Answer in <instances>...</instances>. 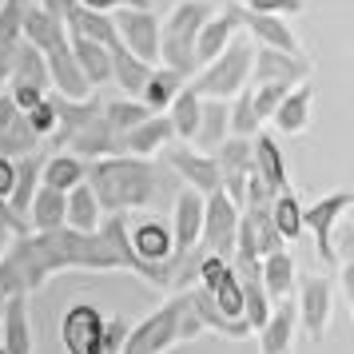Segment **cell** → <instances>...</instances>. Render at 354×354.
Instances as JSON below:
<instances>
[{"mask_svg":"<svg viewBox=\"0 0 354 354\" xmlns=\"http://www.w3.org/2000/svg\"><path fill=\"white\" fill-rule=\"evenodd\" d=\"M100 223H104V211H100L92 187L88 183L72 187L64 195V227L68 231H80V235H92V231H100Z\"/></svg>","mask_w":354,"mask_h":354,"instance_id":"83f0119b","label":"cell"},{"mask_svg":"<svg viewBox=\"0 0 354 354\" xmlns=\"http://www.w3.org/2000/svg\"><path fill=\"white\" fill-rule=\"evenodd\" d=\"M290 88H279V84H251V104H255V115L259 124H271L274 108L283 104V96H287Z\"/></svg>","mask_w":354,"mask_h":354,"instance_id":"60d3db41","label":"cell"},{"mask_svg":"<svg viewBox=\"0 0 354 354\" xmlns=\"http://www.w3.org/2000/svg\"><path fill=\"white\" fill-rule=\"evenodd\" d=\"M235 36H239V17H235V8H231V4H227V8H215V12L203 20L199 36H195V72L203 64H211Z\"/></svg>","mask_w":354,"mask_h":354,"instance_id":"ac0fdd59","label":"cell"},{"mask_svg":"<svg viewBox=\"0 0 354 354\" xmlns=\"http://www.w3.org/2000/svg\"><path fill=\"white\" fill-rule=\"evenodd\" d=\"M295 315H299V326L310 335V342H322L326 326H330V315H335V283L326 274H299Z\"/></svg>","mask_w":354,"mask_h":354,"instance_id":"52a82bcc","label":"cell"},{"mask_svg":"<svg viewBox=\"0 0 354 354\" xmlns=\"http://www.w3.org/2000/svg\"><path fill=\"white\" fill-rule=\"evenodd\" d=\"M160 156H163V163L183 179V187H192V192H199V195L219 192V163H215V156L195 151L192 144H167Z\"/></svg>","mask_w":354,"mask_h":354,"instance_id":"8fae6325","label":"cell"},{"mask_svg":"<svg viewBox=\"0 0 354 354\" xmlns=\"http://www.w3.org/2000/svg\"><path fill=\"white\" fill-rule=\"evenodd\" d=\"M115 36H120V44L136 56V60H144V64H160V17L151 12V8H128V12H115Z\"/></svg>","mask_w":354,"mask_h":354,"instance_id":"30bf717a","label":"cell"},{"mask_svg":"<svg viewBox=\"0 0 354 354\" xmlns=\"http://www.w3.org/2000/svg\"><path fill=\"white\" fill-rule=\"evenodd\" d=\"M20 40L28 44V48H36L40 56L44 52H52L56 44H64L68 40V28L60 17H52V12H44L40 4H24V20H20Z\"/></svg>","mask_w":354,"mask_h":354,"instance_id":"44dd1931","label":"cell"},{"mask_svg":"<svg viewBox=\"0 0 354 354\" xmlns=\"http://www.w3.org/2000/svg\"><path fill=\"white\" fill-rule=\"evenodd\" d=\"M128 330H131V319H124V315H108V322H104V354H120L124 351Z\"/></svg>","mask_w":354,"mask_h":354,"instance_id":"7bdbcfd3","label":"cell"},{"mask_svg":"<svg viewBox=\"0 0 354 354\" xmlns=\"http://www.w3.org/2000/svg\"><path fill=\"white\" fill-rule=\"evenodd\" d=\"M251 160H255V176L263 179L274 195L290 192V163H287L283 144H279V136H271V131H259L255 140H251Z\"/></svg>","mask_w":354,"mask_h":354,"instance_id":"2e32d148","label":"cell"},{"mask_svg":"<svg viewBox=\"0 0 354 354\" xmlns=\"http://www.w3.org/2000/svg\"><path fill=\"white\" fill-rule=\"evenodd\" d=\"M199 112H203V100L195 96L192 88H183L176 100H171V108H167V124H171V136H176L179 144H192L195 140V128H199Z\"/></svg>","mask_w":354,"mask_h":354,"instance_id":"836d02e7","label":"cell"},{"mask_svg":"<svg viewBox=\"0 0 354 354\" xmlns=\"http://www.w3.org/2000/svg\"><path fill=\"white\" fill-rule=\"evenodd\" d=\"M0 354H4V351H0Z\"/></svg>","mask_w":354,"mask_h":354,"instance_id":"f907efd6","label":"cell"},{"mask_svg":"<svg viewBox=\"0 0 354 354\" xmlns=\"http://www.w3.org/2000/svg\"><path fill=\"white\" fill-rule=\"evenodd\" d=\"M104 322H108V315L88 299L64 306V315H60L64 354H104Z\"/></svg>","mask_w":354,"mask_h":354,"instance_id":"9c48e42d","label":"cell"},{"mask_svg":"<svg viewBox=\"0 0 354 354\" xmlns=\"http://www.w3.org/2000/svg\"><path fill=\"white\" fill-rule=\"evenodd\" d=\"M167 144H176V136H171V124H167V115H147L144 124H136L128 136H120V144H115V156H131V160H151V156H160Z\"/></svg>","mask_w":354,"mask_h":354,"instance_id":"e0dca14e","label":"cell"},{"mask_svg":"<svg viewBox=\"0 0 354 354\" xmlns=\"http://www.w3.org/2000/svg\"><path fill=\"white\" fill-rule=\"evenodd\" d=\"M17 108H12V100L4 96V92H0V136H4V131L12 128V120H17Z\"/></svg>","mask_w":354,"mask_h":354,"instance_id":"7dc6e473","label":"cell"},{"mask_svg":"<svg viewBox=\"0 0 354 354\" xmlns=\"http://www.w3.org/2000/svg\"><path fill=\"white\" fill-rule=\"evenodd\" d=\"M0 306H4V303H0Z\"/></svg>","mask_w":354,"mask_h":354,"instance_id":"816d5d0a","label":"cell"},{"mask_svg":"<svg viewBox=\"0 0 354 354\" xmlns=\"http://www.w3.org/2000/svg\"><path fill=\"white\" fill-rule=\"evenodd\" d=\"M12 52H17V48L0 44V92L8 88V76H12Z\"/></svg>","mask_w":354,"mask_h":354,"instance_id":"bcb514c9","label":"cell"},{"mask_svg":"<svg viewBox=\"0 0 354 354\" xmlns=\"http://www.w3.org/2000/svg\"><path fill=\"white\" fill-rule=\"evenodd\" d=\"M24 124H28V131H32L40 144L56 136V124H60V120H56V104H52V92L40 100L36 108H28V112H24Z\"/></svg>","mask_w":354,"mask_h":354,"instance_id":"f35d334b","label":"cell"},{"mask_svg":"<svg viewBox=\"0 0 354 354\" xmlns=\"http://www.w3.org/2000/svg\"><path fill=\"white\" fill-rule=\"evenodd\" d=\"M20 20H24V4H4L0 0V44H8V48L20 44Z\"/></svg>","mask_w":354,"mask_h":354,"instance_id":"b9f144b4","label":"cell"},{"mask_svg":"<svg viewBox=\"0 0 354 354\" xmlns=\"http://www.w3.org/2000/svg\"><path fill=\"white\" fill-rule=\"evenodd\" d=\"M263 124H259L255 115V104H251V88H243L239 96L227 100V136H235V140H255Z\"/></svg>","mask_w":354,"mask_h":354,"instance_id":"e575fe53","label":"cell"},{"mask_svg":"<svg viewBox=\"0 0 354 354\" xmlns=\"http://www.w3.org/2000/svg\"><path fill=\"white\" fill-rule=\"evenodd\" d=\"M4 4H32V0H4Z\"/></svg>","mask_w":354,"mask_h":354,"instance_id":"681fc988","label":"cell"},{"mask_svg":"<svg viewBox=\"0 0 354 354\" xmlns=\"http://www.w3.org/2000/svg\"><path fill=\"white\" fill-rule=\"evenodd\" d=\"M84 179H88V163L72 151H52V156L40 160V187H48V192L68 195L72 187H80Z\"/></svg>","mask_w":354,"mask_h":354,"instance_id":"cb8c5ba5","label":"cell"},{"mask_svg":"<svg viewBox=\"0 0 354 354\" xmlns=\"http://www.w3.org/2000/svg\"><path fill=\"white\" fill-rule=\"evenodd\" d=\"M239 215L243 211L227 199L223 192L203 195V231H199V255H223L231 259L235 251V231H239Z\"/></svg>","mask_w":354,"mask_h":354,"instance_id":"ba28073f","label":"cell"},{"mask_svg":"<svg viewBox=\"0 0 354 354\" xmlns=\"http://www.w3.org/2000/svg\"><path fill=\"white\" fill-rule=\"evenodd\" d=\"M231 8H235V4H231ZM235 17H239V28H247V36H251V44H255V48L290 52V56H299V52H303V44H299V36H295V28H290L287 20L255 17V12H243V8H235Z\"/></svg>","mask_w":354,"mask_h":354,"instance_id":"9a60e30c","label":"cell"},{"mask_svg":"<svg viewBox=\"0 0 354 354\" xmlns=\"http://www.w3.org/2000/svg\"><path fill=\"white\" fill-rule=\"evenodd\" d=\"M112 52V84L124 92V96H140L144 92V84H147V76H151V64H144V60H136L124 44H115V48H108Z\"/></svg>","mask_w":354,"mask_h":354,"instance_id":"1f68e13d","label":"cell"},{"mask_svg":"<svg viewBox=\"0 0 354 354\" xmlns=\"http://www.w3.org/2000/svg\"><path fill=\"white\" fill-rule=\"evenodd\" d=\"M259 283L267 290L271 303H283V299H295V283H299V267H295V255L287 247L274 251V255L259 259Z\"/></svg>","mask_w":354,"mask_h":354,"instance_id":"7402d4cb","label":"cell"},{"mask_svg":"<svg viewBox=\"0 0 354 354\" xmlns=\"http://www.w3.org/2000/svg\"><path fill=\"white\" fill-rule=\"evenodd\" d=\"M0 351L4 354H36V330L28 319V299L12 295L0 306Z\"/></svg>","mask_w":354,"mask_h":354,"instance_id":"5bb4252c","label":"cell"},{"mask_svg":"<svg viewBox=\"0 0 354 354\" xmlns=\"http://www.w3.org/2000/svg\"><path fill=\"white\" fill-rule=\"evenodd\" d=\"M315 76V64L306 60L303 52L290 56V52H271V48H255L251 60V80L255 84H279V88H299Z\"/></svg>","mask_w":354,"mask_h":354,"instance_id":"7c38bea8","label":"cell"},{"mask_svg":"<svg viewBox=\"0 0 354 354\" xmlns=\"http://www.w3.org/2000/svg\"><path fill=\"white\" fill-rule=\"evenodd\" d=\"M183 88H187V80H183L179 72H171V68H151L144 92H140L136 100H140L151 115H163L167 108H171V100H176Z\"/></svg>","mask_w":354,"mask_h":354,"instance_id":"f1b7e54d","label":"cell"},{"mask_svg":"<svg viewBox=\"0 0 354 354\" xmlns=\"http://www.w3.org/2000/svg\"><path fill=\"white\" fill-rule=\"evenodd\" d=\"M88 12H104V17H115V12H128V8H151V0H76Z\"/></svg>","mask_w":354,"mask_h":354,"instance_id":"ee69618b","label":"cell"},{"mask_svg":"<svg viewBox=\"0 0 354 354\" xmlns=\"http://www.w3.org/2000/svg\"><path fill=\"white\" fill-rule=\"evenodd\" d=\"M68 44H72L76 68H80V76L88 80V88H92V92H96V88H104V84H112V52L104 48V44L76 40V36H68Z\"/></svg>","mask_w":354,"mask_h":354,"instance_id":"4316f807","label":"cell"},{"mask_svg":"<svg viewBox=\"0 0 354 354\" xmlns=\"http://www.w3.org/2000/svg\"><path fill=\"white\" fill-rule=\"evenodd\" d=\"M183 306H187L183 290L167 295L156 310H147L140 322H131L128 342H124L120 354H167V351H176V346H183V338H179Z\"/></svg>","mask_w":354,"mask_h":354,"instance_id":"5b68a950","label":"cell"},{"mask_svg":"<svg viewBox=\"0 0 354 354\" xmlns=\"http://www.w3.org/2000/svg\"><path fill=\"white\" fill-rule=\"evenodd\" d=\"M235 8H243V12H255V17L290 20V17H299L306 4H303V0H235Z\"/></svg>","mask_w":354,"mask_h":354,"instance_id":"ab89813d","label":"cell"},{"mask_svg":"<svg viewBox=\"0 0 354 354\" xmlns=\"http://www.w3.org/2000/svg\"><path fill=\"white\" fill-rule=\"evenodd\" d=\"M271 223H274V231H279V235H283V243H299L306 235L303 231V203H299V195H295V187H290V192H279L271 199Z\"/></svg>","mask_w":354,"mask_h":354,"instance_id":"d6a6232c","label":"cell"},{"mask_svg":"<svg viewBox=\"0 0 354 354\" xmlns=\"http://www.w3.org/2000/svg\"><path fill=\"white\" fill-rule=\"evenodd\" d=\"M310 112H315V88H310V80L299 84V88H290L287 96H283V104L274 108L271 124L279 136H303L306 128H310Z\"/></svg>","mask_w":354,"mask_h":354,"instance_id":"603a6c76","label":"cell"},{"mask_svg":"<svg viewBox=\"0 0 354 354\" xmlns=\"http://www.w3.org/2000/svg\"><path fill=\"white\" fill-rule=\"evenodd\" d=\"M354 207V195L346 187H338V192H326L319 195L310 207H303V231L315 235V247H319V259L326 267H338L342 263V247H338V231H342V219L351 215Z\"/></svg>","mask_w":354,"mask_h":354,"instance_id":"8992f818","label":"cell"},{"mask_svg":"<svg viewBox=\"0 0 354 354\" xmlns=\"http://www.w3.org/2000/svg\"><path fill=\"white\" fill-rule=\"evenodd\" d=\"M64 28L68 36H76V40H92V44H104V48H115L120 44V36H115V20L104 17V12H88V8H72L64 17Z\"/></svg>","mask_w":354,"mask_h":354,"instance_id":"484cf974","label":"cell"},{"mask_svg":"<svg viewBox=\"0 0 354 354\" xmlns=\"http://www.w3.org/2000/svg\"><path fill=\"white\" fill-rule=\"evenodd\" d=\"M8 84H36V88L48 92V68H44V56H40L36 48H28L24 40H20L17 52H12V76H8Z\"/></svg>","mask_w":354,"mask_h":354,"instance_id":"8d00e7d4","label":"cell"},{"mask_svg":"<svg viewBox=\"0 0 354 354\" xmlns=\"http://www.w3.org/2000/svg\"><path fill=\"white\" fill-rule=\"evenodd\" d=\"M171 247H176V259L192 255L195 247H199V231H203V195L192 192V187H183L176 195V207H171Z\"/></svg>","mask_w":354,"mask_h":354,"instance_id":"4fadbf2b","label":"cell"},{"mask_svg":"<svg viewBox=\"0 0 354 354\" xmlns=\"http://www.w3.org/2000/svg\"><path fill=\"white\" fill-rule=\"evenodd\" d=\"M104 215H131V211H147L160 199L163 171L156 160H131V156H108V160L88 163V179H84Z\"/></svg>","mask_w":354,"mask_h":354,"instance_id":"7a4b0ae2","label":"cell"},{"mask_svg":"<svg viewBox=\"0 0 354 354\" xmlns=\"http://www.w3.org/2000/svg\"><path fill=\"white\" fill-rule=\"evenodd\" d=\"M251 60H255V44L235 36L211 64H203L187 80V88L199 100H223L227 104L231 96H239L243 88H251Z\"/></svg>","mask_w":354,"mask_h":354,"instance_id":"277c9868","label":"cell"},{"mask_svg":"<svg viewBox=\"0 0 354 354\" xmlns=\"http://www.w3.org/2000/svg\"><path fill=\"white\" fill-rule=\"evenodd\" d=\"M24 223H28V231H36V235H44V231H60V227H64V195L48 192V187H36Z\"/></svg>","mask_w":354,"mask_h":354,"instance_id":"4dcf8cb0","label":"cell"},{"mask_svg":"<svg viewBox=\"0 0 354 354\" xmlns=\"http://www.w3.org/2000/svg\"><path fill=\"white\" fill-rule=\"evenodd\" d=\"M100 115H104V124H108V128L115 131V140H120V136H128L136 124H144L151 112H147L140 100L120 96V100H108V104H100Z\"/></svg>","mask_w":354,"mask_h":354,"instance_id":"d590c367","label":"cell"},{"mask_svg":"<svg viewBox=\"0 0 354 354\" xmlns=\"http://www.w3.org/2000/svg\"><path fill=\"white\" fill-rule=\"evenodd\" d=\"M44 68H48V88H56V96L64 100H88L96 96L88 80L80 76V68H76V56H72V44H56L52 52H44Z\"/></svg>","mask_w":354,"mask_h":354,"instance_id":"d6986e66","label":"cell"},{"mask_svg":"<svg viewBox=\"0 0 354 354\" xmlns=\"http://www.w3.org/2000/svg\"><path fill=\"white\" fill-rule=\"evenodd\" d=\"M295 330H299V315H295V299H283V303L271 306L267 322L255 330L259 351L263 354H290L295 351Z\"/></svg>","mask_w":354,"mask_h":354,"instance_id":"ffe728a7","label":"cell"},{"mask_svg":"<svg viewBox=\"0 0 354 354\" xmlns=\"http://www.w3.org/2000/svg\"><path fill=\"white\" fill-rule=\"evenodd\" d=\"M335 274H338V290H342L346 306H354V259H342L335 267Z\"/></svg>","mask_w":354,"mask_h":354,"instance_id":"f6af8a7d","label":"cell"},{"mask_svg":"<svg viewBox=\"0 0 354 354\" xmlns=\"http://www.w3.org/2000/svg\"><path fill=\"white\" fill-rule=\"evenodd\" d=\"M215 12L211 0H179L176 8L160 20V64L171 68L183 80L195 76V36L203 28V20Z\"/></svg>","mask_w":354,"mask_h":354,"instance_id":"3957f363","label":"cell"},{"mask_svg":"<svg viewBox=\"0 0 354 354\" xmlns=\"http://www.w3.org/2000/svg\"><path fill=\"white\" fill-rule=\"evenodd\" d=\"M247 219H251V231H255V247H259V259L263 255H274V251H283L287 243H283V235L274 231L271 223V211L263 207V211H243Z\"/></svg>","mask_w":354,"mask_h":354,"instance_id":"74e56055","label":"cell"},{"mask_svg":"<svg viewBox=\"0 0 354 354\" xmlns=\"http://www.w3.org/2000/svg\"><path fill=\"white\" fill-rule=\"evenodd\" d=\"M223 140H227V104L223 100H203V112H199V128H195L192 147L215 156Z\"/></svg>","mask_w":354,"mask_h":354,"instance_id":"f546056e","label":"cell"},{"mask_svg":"<svg viewBox=\"0 0 354 354\" xmlns=\"http://www.w3.org/2000/svg\"><path fill=\"white\" fill-rule=\"evenodd\" d=\"M40 8H44V12H52V17H60V20H64L68 12L76 8V0H40Z\"/></svg>","mask_w":354,"mask_h":354,"instance_id":"c3c4849f","label":"cell"},{"mask_svg":"<svg viewBox=\"0 0 354 354\" xmlns=\"http://www.w3.org/2000/svg\"><path fill=\"white\" fill-rule=\"evenodd\" d=\"M115 131L104 124V115H96V120H88L72 140H68L60 151H72V156H80L84 163H92V160H108V156H115Z\"/></svg>","mask_w":354,"mask_h":354,"instance_id":"d4e9b609","label":"cell"},{"mask_svg":"<svg viewBox=\"0 0 354 354\" xmlns=\"http://www.w3.org/2000/svg\"><path fill=\"white\" fill-rule=\"evenodd\" d=\"M64 271H131L140 279V267L128 251V215H104L100 231L80 235V231H44V235H20L8 239L0 255V303L12 295H32L48 279Z\"/></svg>","mask_w":354,"mask_h":354,"instance_id":"6da1fadb","label":"cell"}]
</instances>
